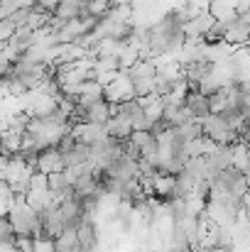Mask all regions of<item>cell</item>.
Masks as SVG:
<instances>
[{"instance_id":"cell-1","label":"cell","mask_w":250,"mask_h":252,"mask_svg":"<svg viewBox=\"0 0 250 252\" xmlns=\"http://www.w3.org/2000/svg\"><path fill=\"white\" fill-rule=\"evenodd\" d=\"M7 220L15 230V235H25V238H42V216L25 201V198H15L10 211H7Z\"/></svg>"},{"instance_id":"cell-2","label":"cell","mask_w":250,"mask_h":252,"mask_svg":"<svg viewBox=\"0 0 250 252\" xmlns=\"http://www.w3.org/2000/svg\"><path fill=\"white\" fill-rule=\"evenodd\" d=\"M201 130H204V137L218 142V145H236L238 142V132L231 127V123L218 115V113H211L201 120Z\"/></svg>"},{"instance_id":"cell-3","label":"cell","mask_w":250,"mask_h":252,"mask_svg":"<svg viewBox=\"0 0 250 252\" xmlns=\"http://www.w3.org/2000/svg\"><path fill=\"white\" fill-rule=\"evenodd\" d=\"M211 186L218 189V191H223V193H228V196H233V198H238V201L248 193L246 174L238 171L236 167H228V169H223V171H218V174L211 179Z\"/></svg>"},{"instance_id":"cell-4","label":"cell","mask_w":250,"mask_h":252,"mask_svg":"<svg viewBox=\"0 0 250 252\" xmlns=\"http://www.w3.org/2000/svg\"><path fill=\"white\" fill-rule=\"evenodd\" d=\"M103 98H106L108 103H113V105L125 103V100H133V98H135V93H133L130 76L120 71V74H118V79H115L113 84H108L106 88H103Z\"/></svg>"},{"instance_id":"cell-5","label":"cell","mask_w":250,"mask_h":252,"mask_svg":"<svg viewBox=\"0 0 250 252\" xmlns=\"http://www.w3.org/2000/svg\"><path fill=\"white\" fill-rule=\"evenodd\" d=\"M35 169L42 171V174H47V176H49V174H59V171H64L67 164H64V155H62V150H59V147L42 150V152L37 155Z\"/></svg>"},{"instance_id":"cell-6","label":"cell","mask_w":250,"mask_h":252,"mask_svg":"<svg viewBox=\"0 0 250 252\" xmlns=\"http://www.w3.org/2000/svg\"><path fill=\"white\" fill-rule=\"evenodd\" d=\"M64 233H67V228H64V218H62V211H59V203H57V206H52L42 213V238L57 240Z\"/></svg>"},{"instance_id":"cell-7","label":"cell","mask_w":250,"mask_h":252,"mask_svg":"<svg viewBox=\"0 0 250 252\" xmlns=\"http://www.w3.org/2000/svg\"><path fill=\"white\" fill-rule=\"evenodd\" d=\"M184 108L191 113L194 120H204L206 115H211V103L201 91H189L184 98Z\"/></svg>"},{"instance_id":"cell-8","label":"cell","mask_w":250,"mask_h":252,"mask_svg":"<svg viewBox=\"0 0 250 252\" xmlns=\"http://www.w3.org/2000/svg\"><path fill=\"white\" fill-rule=\"evenodd\" d=\"M250 37V25L238 15L236 20H231V22H226V37H223V42H228V44H233V47H246V42H248Z\"/></svg>"},{"instance_id":"cell-9","label":"cell","mask_w":250,"mask_h":252,"mask_svg":"<svg viewBox=\"0 0 250 252\" xmlns=\"http://www.w3.org/2000/svg\"><path fill=\"white\" fill-rule=\"evenodd\" d=\"M106 132H108V137L128 140V137L133 135V125H130L128 118H123V115H113V118L106 123Z\"/></svg>"},{"instance_id":"cell-10","label":"cell","mask_w":250,"mask_h":252,"mask_svg":"<svg viewBox=\"0 0 250 252\" xmlns=\"http://www.w3.org/2000/svg\"><path fill=\"white\" fill-rule=\"evenodd\" d=\"M194 189H196V179L194 176H189L184 169L174 176V198H179V201H186L191 193H194Z\"/></svg>"},{"instance_id":"cell-11","label":"cell","mask_w":250,"mask_h":252,"mask_svg":"<svg viewBox=\"0 0 250 252\" xmlns=\"http://www.w3.org/2000/svg\"><path fill=\"white\" fill-rule=\"evenodd\" d=\"M184 171L189 176H194L196 181H204L209 179V157L206 155H199V157H189L184 162Z\"/></svg>"},{"instance_id":"cell-12","label":"cell","mask_w":250,"mask_h":252,"mask_svg":"<svg viewBox=\"0 0 250 252\" xmlns=\"http://www.w3.org/2000/svg\"><path fill=\"white\" fill-rule=\"evenodd\" d=\"M0 140H2V155H17L22 145V132L7 127V130H0Z\"/></svg>"},{"instance_id":"cell-13","label":"cell","mask_w":250,"mask_h":252,"mask_svg":"<svg viewBox=\"0 0 250 252\" xmlns=\"http://www.w3.org/2000/svg\"><path fill=\"white\" fill-rule=\"evenodd\" d=\"M113 7V0H86V15L91 17H106Z\"/></svg>"},{"instance_id":"cell-14","label":"cell","mask_w":250,"mask_h":252,"mask_svg":"<svg viewBox=\"0 0 250 252\" xmlns=\"http://www.w3.org/2000/svg\"><path fill=\"white\" fill-rule=\"evenodd\" d=\"M57 243V252H79V238L76 230H67L62 238L54 240Z\"/></svg>"},{"instance_id":"cell-15","label":"cell","mask_w":250,"mask_h":252,"mask_svg":"<svg viewBox=\"0 0 250 252\" xmlns=\"http://www.w3.org/2000/svg\"><path fill=\"white\" fill-rule=\"evenodd\" d=\"M108 71H120L118 57H98L93 62V74H108Z\"/></svg>"},{"instance_id":"cell-16","label":"cell","mask_w":250,"mask_h":252,"mask_svg":"<svg viewBox=\"0 0 250 252\" xmlns=\"http://www.w3.org/2000/svg\"><path fill=\"white\" fill-rule=\"evenodd\" d=\"M49 189V176L42 171H35L30 179V191H47Z\"/></svg>"},{"instance_id":"cell-17","label":"cell","mask_w":250,"mask_h":252,"mask_svg":"<svg viewBox=\"0 0 250 252\" xmlns=\"http://www.w3.org/2000/svg\"><path fill=\"white\" fill-rule=\"evenodd\" d=\"M5 243H15V230L7 218H0V245H5Z\"/></svg>"},{"instance_id":"cell-18","label":"cell","mask_w":250,"mask_h":252,"mask_svg":"<svg viewBox=\"0 0 250 252\" xmlns=\"http://www.w3.org/2000/svg\"><path fill=\"white\" fill-rule=\"evenodd\" d=\"M15 32H17V27L12 25V20H2V22H0V42H5V44H7V42L12 39V34H15Z\"/></svg>"},{"instance_id":"cell-19","label":"cell","mask_w":250,"mask_h":252,"mask_svg":"<svg viewBox=\"0 0 250 252\" xmlns=\"http://www.w3.org/2000/svg\"><path fill=\"white\" fill-rule=\"evenodd\" d=\"M35 252H57V243L52 238H35Z\"/></svg>"},{"instance_id":"cell-20","label":"cell","mask_w":250,"mask_h":252,"mask_svg":"<svg viewBox=\"0 0 250 252\" xmlns=\"http://www.w3.org/2000/svg\"><path fill=\"white\" fill-rule=\"evenodd\" d=\"M15 245L20 252H35V238H25V235H15Z\"/></svg>"},{"instance_id":"cell-21","label":"cell","mask_w":250,"mask_h":252,"mask_svg":"<svg viewBox=\"0 0 250 252\" xmlns=\"http://www.w3.org/2000/svg\"><path fill=\"white\" fill-rule=\"evenodd\" d=\"M59 2H62V0H35V7H39V10H44V12L54 15V12H57V7H59Z\"/></svg>"},{"instance_id":"cell-22","label":"cell","mask_w":250,"mask_h":252,"mask_svg":"<svg viewBox=\"0 0 250 252\" xmlns=\"http://www.w3.org/2000/svg\"><path fill=\"white\" fill-rule=\"evenodd\" d=\"M0 252H20V250H17L15 243H5V245H0Z\"/></svg>"},{"instance_id":"cell-23","label":"cell","mask_w":250,"mask_h":252,"mask_svg":"<svg viewBox=\"0 0 250 252\" xmlns=\"http://www.w3.org/2000/svg\"><path fill=\"white\" fill-rule=\"evenodd\" d=\"M135 0H113V5H133Z\"/></svg>"},{"instance_id":"cell-24","label":"cell","mask_w":250,"mask_h":252,"mask_svg":"<svg viewBox=\"0 0 250 252\" xmlns=\"http://www.w3.org/2000/svg\"><path fill=\"white\" fill-rule=\"evenodd\" d=\"M246 184H248V191H250V174H246Z\"/></svg>"},{"instance_id":"cell-25","label":"cell","mask_w":250,"mask_h":252,"mask_svg":"<svg viewBox=\"0 0 250 252\" xmlns=\"http://www.w3.org/2000/svg\"><path fill=\"white\" fill-rule=\"evenodd\" d=\"M0 155H2V140H0Z\"/></svg>"}]
</instances>
